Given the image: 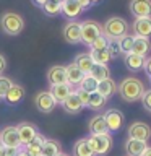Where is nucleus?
I'll return each instance as SVG.
<instances>
[{"mask_svg": "<svg viewBox=\"0 0 151 156\" xmlns=\"http://www.w3.org/2000/svg\"><path fill=\"white\" fill-rule=\"evenodd\" d=\"M128 8L135 18L151 16V0H130Z\"/></svg>", "mask_w": 151, "mask_h": 156, "instance_id": "f8f14e48", "label": "nucleus"}, {"mask_svg": "<svg viewBox=\"0 0 151 156\" xmlns=\"http://www.w3.org/2000/svg\"><path fill=\"white\" fill-rule=\"evenodd\" d=\"M117 91H119L120 98L127 102H136L141 99L145 90V85L143 81L138 80L135 76H127L120 81V85L117 86Z\"/></svg>", "mask_w": 151, "mask_h": 156, "instance_id": "f257e3e1", "label": "nucleus"}, {"mask_svg": "<svg viewBox=\"0 0 151 156\" xmlns=\"http://www.w3.org/2000/svg\"><path fill=\"white\" fill-rule=\"evenodd\" d=\"M18 156H29V154L24 151V148H21V150H19V153H18Z\"/></svg>", "mask_w": 151, "mask_h": 156, "instance_id": "a18cd8bd", "label": "nucleus"}, {"mask_svg": "<svg viewBox=\"0 0 151 156\" xmlns=\"http://www.w3.org/2000/svg\"><path fill=\"white\" fill-rule=\"evenodd\" d=\"M0 28L7 36H18L24 29V20L15 12H5L0 16Z\"/></svg>", "mask_w": 151, "mask_h": 156, "instance_id": "f03ea898", "label": "nucleus"}, {"mask_svg": "<svg viewBox=\"0 0 151 156\" xmlns=\"http://www.w3.org/2000/svg\"><path fill=\"white\" fill-rule=\"evenodd\" d=\"M16 130H18V136H19V141H21V146L29 145L34 140V136L37 135L36 125L31 124V122H19L16 125Z\"/></svg>", "mask_w": 151, "mask_h": 156, "instance_id": "9d476101", "label": "nucleus"}, {"mask_svg": "<svg viewBox=\"0 0 151 156\" xmlns=\"http://www.w3.org/2000/svg\"><path fill=\"white\" fill-rule=\"evenodd\" d=\"M44 141H46V136L37 132V135L34 136V140L29 145L24 146V151H26L29 156H42V145H44Z\"/></svg>", "mask_w": 151, "mask_h": 156, "instance_id": "5701e85b", "label": "nucleus"}, {"mask_svg": "<svg viewBox=\"0 0 151 156\" xmlns=\"http://www.w3.org/2000/svg\"><path fill=\"white\" fill-rule=\"evenodd\" d=\"M83 8L80 7V3L76 0H65L62 2V15L68 20H75L81 15Z\"/></svg>", "mask_w": 151, "mask_h": 156, "instance_id": "a211bd4d", "label": "nucleus"}, {"mask_svg": "<svg viewBox=\"0 0 151 156\" xmlns=\"http://www.w3.org/2000/svg\"><path fill=\"white\" fill-rule=\"evenodd\" d=\"M12 85H13V81L10 80L8 76H3V75H0V99L7 94V91L12 88Z\"/></svg>", "mask_w": 151, "mask_h": 156, "instance_id": "c9c22d12", "label": "nucleus"}, {"mask_svg": "<svg viewBox=\"0 0 151 156\" xmlns=\"http://www.w3.org/2000/svg\"><path fill=\"white\" fill-rule=\"evenodd\" d=\"M34 106L41 114H51L55 109L57 101L54 99L51 91H37L36 96H34Z\"/></svg>", "mask_w": 151, "mask_h": 156, "instance_id": "423d86ee", "label": "nucleus"}, {"mask_svg": "<svg viewBox=\"0 0 151 156\" xmlns=\"http://www.w3.org/2000/svg\"><path fill=\"white\" fill-rule=\"evenodd\" d=\"M91 76H94L97 81H102V80H107V78H111V70L107 65H101V63H94L90 72Z\"/></svg>", "mask_w": 151, "mask_h": 156, "instance_id": "c756f323", "label": "nucleus"}, {"mask_svg": "<svg viewBox=\"0 0 151 156\" xmlns=\"http://www.w3.org/2000/svg\"><path fill=\"white\" fill-rule=\"evenodd\" d=\"M102 34L107 39H120L122 36L128 34V23L120 16H111L102 24Z\"/></svg>", "mask_w": 151, "mask_h": 156, "instance_id": "7ed1b4c3", "label": "nucleus"}, {"mask_svg": "<svg viewBox=\"0 0 151 156\" xmlns=\"http://www.w3.org/2000/svg\"><path fill=\"white\" fill-rule=\"evenodd\" d=\"M97 93H99L101 96H104L106 99H109L112 94H115V93H117L115 81L112 80V78H107V80L99 81V85H97Z\"/></svg>", "mask_w": 151, "mask_h": 156, "instance_id": "cd10ccee", "label": "nucleus"}, {"mask_svg": "<svg viewBox=\"0 0 151 156\" xmlns=\"http://www.w3.org/2000/svg\"><path fill=\"white\" fill-rule=\"evenodd\" d=\"M65 72H67V83H68V85H70L72 88L73 86H80V83L83 80V76H85V73H83L73 62L68 63V65L65 67Z\"/></svg>", "mask_w": 151, "mask_h": 156, "instance_id": "6ab92c4d", "label": "nucleus"}, {"mask_svg": "<svg viewBox=\"0 0 151 156\" xmlns=\"http://www.w3.org/2000/svg\"><path fill=\"white\" fill-rule=\"evenodd\" d=\"M78 3H80V7L83 10H88V8H91L93 7V3H91V0H76Z\"/></svg>", "mask_w": 151, "mask_h": 156, "instance_id": "37998d69", "label": "nucleus"}, {"mask_svg": "<svg viewBox=\"0 0 151 156\" xmlns=\"http://www.w3.org/2000/svg\"><path fill=\"white\" fill-rule=\"evenodd\" d=\"M149 80H151V78H149Z\"/></svg>", "mask_w": 151, "mask_h": 156, "instance_id": "8fccbe9b", "label": "nucleus"}, {"mask_svg": "<svg viewBox=\"0 0 151 156\" xmlns=\"http://www.w3.org/2000/svg\"><path fill=\"white\" fill-rule=\"evenodd\" d=\"M143 68H145V72H146V75H148V78H151V57L145 58V65H143Z\"/></svg>", "mask_w": 151, "mask_h": 156, "instance_id": "a19ab883", "label": "nucleus"}, {"mask_svg": "<svg viewBox=\"0 0 151 156\" xmlns=\"http://www.w3.org/2000/svg\"><path fill=\"white\" fill-rule=\"evenodd\" d=\"M88 143L96 156H106L112 148V136L111 133H101V135H90Z\"/></svg>", "mask_w": 151, "mask_h": 156, "instance_id": "20e7f679", "label": "nucleus"}, {"mask_svg": "<svg viewBox=\"0 0 151 156\" xmlns=\"http://www.w3.org/2000/svg\"><path fill=\"white\" fill-rule=\"evenodd\" d=\"M133 41H135V36H130V34H125L119 39V46H120V51L124 55L132 52V47H133Z\"/></svg>", "mask_w": 151, "mask_h": 156, "instance_id": "72a5a7b5", "label": "nucleus"}, {"mask_svg": "<svg viewBox=\"0 0 151 156\" xmlns=\"http://www.w3.org/2000/svg\"><path fill=\"white\" fill-rule=\"evenodd\" d=\"M141 156H151V146H148V148L145 150V153L141 154Z\"/></svg>", "mask_w": 151, "mask_h": 156, "instance_id": "c03bdc74", "label": "nucleus"}, {"mask_svg": "<svg viewBox=\"0 0 151 156\" xmlns=\"http://www.w3.org/2000/svg\"><path fill=\"white\" fill-rule=\"evenodd\" d=\"M57 156H68L67 153H60V154H57Z\"/></svg>", "mask_w": 151, "mask_h": 156, "instance_id": "de8ad7c7", "label": "nucleus"}, {"mask_svg": "<svg viewBox=\"0 0 151 156\" xmlns=\"http://www.w3.org/2000/svg\"><path fill=\"white\" fill-rule=\"evenodd\" d=\"M62 107H63V111H65L67 114L76 115V114H80V112L83 111V107H85V106L81 104L80 98H78V94H76V91H72L70 94H68L67 99L62 102Z\"/></svg>", "mask_w": 151, "mask_h": 156, "instance_id": "4468645a", "label": "nucleus"}, {"mask_svg": "<svg viewBox=\"0 0 151 156\" xmlns=\"http://www.w3.org/2000/svg\"><path fill=\"white\" fill-rule=\"evenodd\" d=\"M124 63L130 72H138L145 65V57H140V55H136V54L130 52L124 57Z\"/></svg>", "mask_w": 151, "mask_h": 156, "instance_id": "393cba45", "label": "nucleus"}, {"mask_svg": "<svg viewBox=\"0 0 151 156\" xmlns=\"http://www.w3.org/2000/svg\"><path fill=\"white\" fill-rule=\"evenodd\" d=\"M46 78H47L49 86H52V85H63V83H67L65 67H62V65H52L47 70Z\"/></svg>", "mask_w": 151, "mask_h": 156, "instance_id": "ddd939ff", "label": "nucleus"}, {"mask_svg": "<svg viewBox=\"0 0 151 156\" xmlns=\"http://www.w3.org/2000/svg\"><path fill=\"white\" fill-rule=\"evenodd\" d=\"M106 102H107V99L104 96H101L97 91H94V93H91L90 94V101H88V109H91V111H101L102 107L106 106Z\"/></svg>", "mask_w": 151, "mask_h": 156, "instance_id": "c85d7f7f", "label": "nucleus"}, {"mask_svg": "<svg viewBox=\"0 0 151 156\" xmlns=\"http://www.w3.org/2000/svg\"><path fill=\"white\" fill-rule=\"evenodd\" d=\"M49 91H51V94L54 96V99L57 101V104L58 102L62 104V102L68 98V94L73 91V88L68 85V83H63V85H52Z\"/></svg>", "mask_w": 151, "mask_h": 156, "instance_id": "412c9836", "label": "nucleus"}, {"mask_svg": "<svg viewBox=\"0 0 151 156\" xmlns=\"http://www.w3.org/2000/svg\"><path fill=\"white\" fill-rule=\"evenodd\" d=\"M7 58H5V55H2V54H0V75H2V73L7 70Z\"/></svg>", "mask_w": 151, "mask_h": 156, "instance_id": "79ce46f5", "label": "nucleus"}, {"mask_svg": "<svg viewBox=\"0 0 151 156\" xmlns=\"http://www.w3.org/2000/svg\"><path fill=\"white\" fill-rule=\"evenodd\" d=\"M24 96H26V91H24V88L21 85H16V83H13L12 88L7 91V94L3 96V99L8 102L10 106H16L19 104L23 99H24Z\"/></svg>", "mask_w": 151, "mask_h": 156, "instance_id": "2eb2a0df", "label": "nucleus"}, {"mask_svg": "<svg viewBox=\"0 0 151 156\" xmlns=\"http://www.w3.org/2000/svg\"><path fill=\"white\" fill-rule=\"evenodd\" d=\"M132 29H133L135 36L149 39V36H151V16H148V18H135L133 24H132Z\"/></svg>", "mask_w": 151, "mask_h": 156, "instance_id": "dca6fc26", "label": "nucleus"}, {"mask_svg": "<svg viewBox=\"0 0 151 156\" xmlns=\"http://www.w3.org/2000/svg\"><path fill=\"white\" fill-rule=\"evenodd\" d=\"M97 85H99V81L88 73V75L83 76V80H81V83H80L78 88H81V90H85L88 93H94V91H97Z\"/></svg>", "mask_w": 151, "mask_h": 156, "instance_id": "473e14b6", "label": "nucleus"}, {"mask_svg": "<svg viewBox=\"0 0 151 156\" xmlns=\"http://www.w3.org/2000/svg\"><path fill=\"white\" fill-rule=\"evenodd\" d=\"M57 2H60V3H62V2H65V0H57Z\"/></svg>", "mask_w": 151, "mask_h": 156, "instance_id": "09e8293b", "label": "nucleus"}, {"mask_svg": "<svg viewBox=\"0 0 151 156\" xmlns=\"http://www.w3.org/2000/svg\"><path fill=\"white\" fill-rule=\"evenodd\" d=\"M99 2H102V0H91V3L94 5V3H99Z\"/></svg>", "mask_w": 151, "mask_h": 156, "instance_id": "49530a36", "label": "nucleus"}, {"mask_svg": "<svg viewBox=\"0 0 151 156\" xmlns=\"http://www.w3.org/2000/svg\"><path fill=\"white\" fill-rule=\"evenodd\" d=\"M148 148V143L143 140H133L128 138L125 141V151L128 156H141L145 153V150Z\"/></svg>", "mask_w": 151, "mask_h": 156, "instance_id": "aec40b11", "label": "nucleus"}, {"mask_svg": "<svg viewBox=\"0 0 151 156\" xmlns=\"http://www.w3.org/2000/svg\"><path fill=\"white\" fill-rule=\"evenodd\" d=\"M90 55L93 58V62L94 63H101V65H107L111 60H112V57H111V54L107 49H101V51H91L90 52Z\"/></svg>", "mask_w": 151, "mask_h": 156, "instance_id": "2f4dec72", "label": "nucleus"}, {"mask_svg": "<svg viewBox=\"0 0 151 156\" xmlns=\"http://www.w3.org/2000/svg\"><path fill=\"white\" fill-rule=\"evenodd\" d=\"M107 51H109L112 58H117L122 55L120 46H119V39H109V44H107Z\"/></svg>", "mask_w": 151, "mask_h": 156, "instance_id": "f704fd0d", "label": "nucleus"}, {"mask_svg": "<svg viewBox=\"0 0 151 156\" xmlns=\"http://www.w3.org/2000/svg\"><path fill=\"white\" fill-rule=\"evenodd\" d=\"M62 153V143L54 138H46L42 145V156H57Z\"/></svg>", "mask_w": 151, "mask_h": 156, "instance_id": "a878e982", "label": "nucleus"}, {"mask_svg": "<svg viewBox=\"0 0 151 156\" xmlns=\"http://www.w3.org/2000/svg\"><path fill=\"white\" fill-rule=\"evenodd\" d=\"M21 148H13V146H5L3 148V156H18Z\"/></svg>", "mask_w": 151, "mask_h": 156, "instance_id": "ea45409f", "label": "nucleus"}, {"mask_svg": "<svg viewBox=\"0 0 151 156\" xmlns=\"http://www.w3.org/2000/svg\"><path fill=\"white\" fill-rule=\"evenodd\" d=\"M88 129H90L91 135H101V133H109V129H107L106 119L102 114L93 115L90 122H88Z\"/></svg>", "mask_w": 151, "mask_h": 156, "instance_id": "f3484780", "label": "nucleus"}, {"mask_svg": "<svg viewBox=\"0 0 151 156\" xmlns=\"http://www.w3.org/2000/svg\"><path fill=\"white\" fill-rule=\"evenodd\" d=\"M63 39L68 44H78L81 42V23L80 21H68L63 26Z\"/></svg>", "mask_w": 151, "mask_h": 156, "instance_id": "1a4fd4ad", "label": "nucleus"}, {"mask_svg": "<svg viewBox=\"0 0 151 156\" xmlns=\"http://www.w3.org/2000/svg\"><path fill=\"white\" fill-rule=\"evenodd\" d=\"M107 44H109V39H107L104 34H102V36L97 37L90 47H91V51H101V49H107Z\"/></svg>", "mask_w": 151, "mask_h": 156, "instance_id": "e433bc0d", "label": "nucleus"}, {"mask_svg": "<svg viewBox=\"0 0 151 156\" xmlns=\"http://www.w3.org/2000/svg\"><path fill=\"white\" fill-rule=\"evenodd\" d=\"M73 156H96L88 143V138H80L73 143Z\"/></svg>", "mask_w": 151, "mask_h": 156, "instance_id": "bb28decb", "label": "nucleus"}, {"mask_svg": "<svg viewBox=\"0 0 151 156\" xmlns=\"http://www.w3.org/2000/svg\"><path fill=\"white\" fill-rule=\"evenodd\" d=\"M73 63L80 68V70L85 73V75H88V73L91 72V68L93 65H94V62H93V58L90 54H86V52H81V54H78V55L75 57V60H73Z\"/></svg>", "mask_w": 151, "mask_h": 156, "instance_id": "b1692460", "label": "nucleus"}, {"mask_svg": "<svg viewBox=\"0 0 151 156\" xmlns=\"http://www.w3.org/2000/svg\"><path fill=\"white\" fill-rule=\"evenodd\" d=\"M151 51V42L148 37H140V36H135V41H133V47H132V52L136 54L140 57H145L148 55V52Z\"/></svg>", "mask_w": 151, "mask_h": 156, "instance_id": "4be33fe9", "label": "nucleus"}, {"mask_svg": "<svg viewBox=\"0 0 151 156\" xmlns=\"http://www.w3.org/2000/svg\"><path fill=\"white\" fill-rule=\"evenodd\" d=\"M127 135H128V138L146 141L151 138V127L145 122H133L127 130Z\"/></svg>", "mask_w": 151, "mask_h": 156, "instance_id": "0eeeda50", "label": "nucleus"}, {"mask_svg": "<svg viewBox=\"0 0 151 156\" xmlns=\"http://www.w3.org/2000/svg\"><path fill=\"white\" fill-rule=\"evenodd\" d=\"M102 115H104V119H106L109 132H119L122 129L125 119H124V114H122L119 109H107Z\"/></svg>", "mask_w": 151, "mask_h": 156, "instance_id": "9b49d317", "label": "nucleus"}, {"mask_svg": "<svg viewBox=\"0 0 151 156\" xmlns=\"http://www.w3.org/2000/svg\"><path fill=\"white\" fill-rule=\"evenodd\" d=\"M140 101H141V104H143V109L151 112V90H146Z\"/></svg>", "mask_w": 151, "mask_h": 156, "instance_id": "4c0bfd02", "label": "nucleus"}, {"mask_svg": "<svg viewBox=\"0 0 151 156\" xmlns=\"http://www.w3.org/2000/svg\"><path fill=\"white\" fill-rule=\"evenodd\" d=\"M0 143L3 146H13V148H21V141L18 136L16 125H7L0 132Z\"/></svg>", "mask_w": 151, "mask_h": 156, "instance_id": "6e6552de", "label": "nucleus"}, {"mask_svg": "<svg viewBox=\"0 0 151 156\" xmlns=\"http://www.w3.org/2000/svg\"><path fill=\"white\" fill-rule=\"evenodd\" d=\"M99 36H102V24L93 20L81 21V42L86 46H91Z\"/></svg>", "mask_w": 151, "mask_h": 156, "instance_id": "39448f33", "label": "nucleus"}, {"mask_svg": "<svg viewBox=\"0 0 151 156\" xmlns=\"http://www.w3.org/2000/svg\"><path fill=\"white\" fill-rule=\"evenodd\" d=\"M76 94H78V98H80V101H81V104L83 106H88V101H90V94L91 93H88V91H85V90H81V88H76Z\"/></svg>", "mask_w": 151, "mask_h": 156, "instance_id": "58836bf2", "label": "nucleus"}, {"mask_svg": "<svg viewBox=\"0 0 151 156\" xmlns=\"http://www.w3.org/2000/svg\"><path fill=\"white\" fill-rule=\"evenodd\" d=\"M41 8L44 15H47V16H57L58 13H62V3L57 2V0H47Z\"/></svg>", "mask_w": 151, "mask_h": 156, "instance_id": "7c9ffc66", "label": "nucleus"}]
</instances>
